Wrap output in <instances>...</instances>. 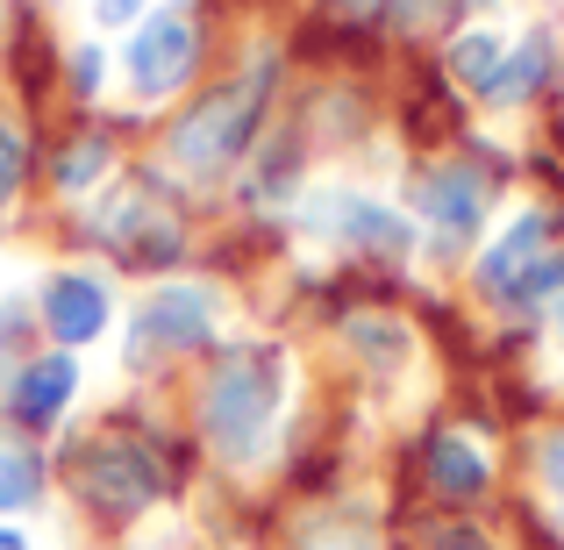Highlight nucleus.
<instances>
[{"label": "nucleus", "mask_w": 564, "mask_h": 550, "mask_svg": "<svg viewBox=\"0 0 564 550\" xmlns=\"http://www.w3.org/2000/svg\"><path fill=\"white\" fill-rule=\"evenodd\" d=\"M500 65H508V51H500V36H486V29H471V36L451 43V72L471 86V94H494Z\"/></svg>", "instance_id": "f3484780"}, {"label": "nucleus", "mask_w": 564, "mask_h": 550, "mask_svg": "<svg viewBox=\"0 0 564 550\" xmlns=\"http://www.w3.org/2000/svg\"><path fill=\"white\" fill-rule=\"evenodd\" d=\"M551 336H557V344H564V293H557V301H551Z\"/></svg>", "instance_id": "393cba45"}, {"label": "nucleus", "mask_w": 564, "mask_h": 550, "mask_svg": "<svg viewBox=\"0 0 564 550\" xmlns=\"http://www.w3.org/2000/svg\"><path fill=\"white\" fill-rule=\"evenodd\" d=\"M307 550H372V529H315Z\"/></svg>", "instance_id": "4be33fe9"}, {"label": "nucleus", "mask_w": 564, "mask_h": 550, "mask_svg": "<svg viewBox=\"0 0 564 550\" xmlns=\"http://www.w3.org/2000/svg\"><path fill=\"white\" fill-rule=\"evenodd\" d=\"M551 215L543 207H522V215L500 229V244H486L479 258V293L494 308H536V287H543V265L557 258L551 250Z\"/></svg>", "instance_id": "9d476101"}, {"label": "nucleus", "mask_w": 564, "mask_h": 550, "mask_svg": "<svg viewBox=\"0 0 564 550\" xmlns=\"http://www.w3.org/2000/svg\"><path fill=\"white\" fill-rule=\"evenodd\" d=\"M221 330V301L215 287H193V279H165L151 287L137 308H129V330H122V365L129 371H151L165 358H193L207 351Z\"/></svg>", "instance_id": "39448f33"}, {"label": "nucleus", "mask_w": 564, "mask_h": 550, "mask_svg": "<svg viewBox=\"0 0 564 550\" xmlns=\"http://www.w3.org/2000/svg\"><path fill=\"white\" fill-rule=\"evenodd\" d=\"M29 172H36V137H29L22 115H0V215H14Z\"/></svg>", "instance_id": "dca6fc26"}, {"label": "nucleus", "mask_w": 564, "mask_h": 550, "mask_svg": "<svg viewBox=\"0 0 564 550\" xmlns=\"http://www.w3.org/2000/svg\"><path fill=\"white\" fill-rule=\"evenodd\" d=\"M65 86L79 100H100V86H108V51H100V43H79V51L65 57Z\"/></svg>", "instance_id": "aec40b11"}, {"label": "nucleus", "mask_w": 564, "mask_h": 550, "mask_svg": "<svg viewBox=\"0 0 564 550\" xmlns=\"http://www.w3.org/2000/svg\"><path fill=\"white\" fill-rule=\"evenodd\" d=\"M79 351H29L22 365L0 379V422L8 429H22V436H36V443H51L57 429L72 422V400H79Z\"/></svg>", "instance_id": "0eeeda50"}, {"label": "nucleus", "mask_w": 564, "mask_h": 550, "mask_svg": "<svg viewBox=\"0 0 564 550\" xmlns=\"http://www.w3.org/2000/svg\"><path fill=\"white\" fill-rule=\"evenodd\" d=\"M264 100H272V65H250V72H236V79H221L215 94H200L180 122L165 129V165L180 172V180H193V186L236 172L243 151L258 143Z\"/></svg>", "instance_id": "7ed1b4c3"}, {"label": "nucleus", "mask_w": 564, "mask_h": 550, "mask_svg": "<svg viewBox=\"0 0 564 550\" xmlns=\"http://www.w3.org/2000/svg\"><path fill=\"white\" fill-rule=\"evenodd\" d=\"M414 201H422V222H429V250L451 258V250H465L471 236H479L494 186H486L471 165H436L422 186H414Z\"/></svg>", "instance_id": "9b49d317"}, {"label": "nucleus", "mask_w": 564, "mask_h": 550, "mask_svg": "<svg viewBox=\"0 0 564 550\" xmlns=\"http://www.w3.org/2000/svg\"><path fill=\"white\" fill-rule=\"evenodd\" d=\"M57 494V465L36 436L0 422V522H22V515H43Z\"/></svg>", "instance_id": "f8f14e48"}, {"label": "nucleus", "mask_w": 564, "mask_h": 550, "mask_svg": "<svg viewBox=\"0 0 564 550\" xmlns=\"http://www.w3.org/2000/svg\"><path fill=\"white\" fill-rule=\"evenodd\" d=\"M543 486H551V500L564 508V429H557L551 443H543Z\"/></svg>", "instance_id": "5701e85b"}, {"label": "nucleus", "mask_w": 564, "mask_h": 550, "mask_svg": "<svg viewBox=\"0 0 564 550\" xmlns=\"http://www.w3.org/2000/svg\"><path fill=\"white\" fill-rule=\"evenodd\" d=\"M200 72V22L186 8H151L122 43V86L137 100H172Z\"/></svg>", "instance_id": "423d86ee"}, {"label": "nucleus", "mask_w": 564, "mask_h": 550, "mask_svg": "<svg viewBox=\"0 0 564 550\" xmlns=\"http://www.w3.org/2000/svg\"><path fill=\"white\" fill-rule=\"evenodd\" d=\"M51 186L65 201H94V193L115 186V137L108 129H72L51 151Z\"/></svg>", "instance_id": "ddd939ff"}, {"label": "nucleus", "mask_w": 564, "mask_h": 550, "mask_svg": "<svg viewBox=\"0 0 564 550\" xmlns=\"http://www.w3.org/2000/svg\"><path fill=\"white\" fill-rule=\"evenodd\" d=\"M143 14H151V0H94L100 29H129V22H143Z\"/></svg>", "instance_id": "412c9836"}, {"label": "nucleus", "mask_w": 564, "mask_h": 550, "mask_svg": "<svg viewBox=\"0 0 564 550\" xmlns=\"http://www.w3.org/2000/svg\"><path fill=\"white\" fill-rule=\"evenodd\" d=\"M36 336H43L36 330V301H22V293H14V301H0V379H8L29 351H43Z\"/></svg>", "instance_id": "a211bd4d"}, {"label": "nucleus", "mask_w": 564, "mask_h": 550, "mask_svg": "<svg viewBox=\"0 0 564 550\" xmlns=\"http://www.w3.org/2000/svg\"><path fill=\"white\" fill-rule=\"evenodd\" d=\"M286 408V351L279 344H229L200 379V436L221 465H258L272 422Z\"/></svg>", "instance_id": "f257e3e1"}, {"label": "nucleus", "mask_w": 564, "mask_h": 550, "mask_svg": "<svg viewBox=\"0 0 564 550\" xmlns=\"http://www.w3.org/2000/svg\"><path fill=\"white\" fill-rule=\"evenodd\" d=\"M86 236L129 272H165L186 250V229L172 215V201L158 193V180H115L94 201V215H86Z\"/></svg>", "instance_id": "20e7f679"}, {"label": "nucleus", "mask_w": 564, "mask_h": 550, "mask_svg": "<svg viewBox=\"0 0 564 550\" xmlns=\"http://www.w3.org/2000/svg\"><path fill=\"white\" fill-rule=\"evenodd\" d=\"M301 229L315 236V244L372 250V258H408V250H414L408 215H393L386 201H372V193H358V186H322V193H307Z\"/></svg>", "instance_id": "6e6552de"}, {"label": "nucleus", "mask_w": 564, "mask_h": 550, "mask_svg": "<svg viewBox=\"0 0 564 550\" xmlns=\"http://www.w3.org/2000/svg\"><path fill=\"white\" fill-rule=\"evenodd\" d=\"M57 486L79 500L94 522H143V515L165 500V457L158 443L129 436V429H100V436H79L65 457H57Z\"/></svg>", "instance_id": "f03ea898"}, {"label": "nucleus", "mask_w": 564, "mask_h": 550, "mask_svg": "<svg viewBox=\"0 0 564 550\" xmlns=\"http://www.w3.org/2000/svg\"><path fill=\"white\" fill-rule=\"evenodd\" d=\"M350 344H358L365 351V358H372V365H400V358H408V330H400V322H379V315H358V322H350Z\"/></svg>", "instance_id": "6ab92c4d"}, {"label": "nucleus", "mask_w": 564, "mask_h": 550, "mask_svg": "<svg viewBox=\"0 0 564 550\" xmlns=\"http://www.w3.org/2000/svg\"><path fill=\"white\" fill-rule=\"evenodd\" d=\"M429 479H436V494H443V500H471V494H486L494 465H486V451H479L471 436L443 429V436L429 443Z\"/></svg>", "instance_id": "4468645a"}, {"label": "nucleus", "mask_w": 564, "mask_h": 550, "mask_svg": "<svg viewBox=\"0 0 564 550\" xmlns=\"http://www.w3.org/2000/svg\"><path fill=\"white\" fill-rule=\"evenodd\" d=\"M122 550H158V543H122Z\"/></svg>", "instance_id": "a878e982"}, {"label": "nucleus", "mask_w": 564, "mask_h": 550, "mask_svg": "<svg viewBox=\"0 0 564 550\" xmlns=\"http://www.w3.org/2000/svg\"><path fill=\"white\" fill-rule=\"evenodd\" d=\"M0 550H36V537L22 522H0Z\"/></svg>", "instance_id": "b1692460"}, {"label": "nucleus", "mask_w": 564, "mask_h": 550, "mask_svg": "<svg viewBox=\"0 0 564 550\" xmlns=\"http://www.w3.org/2000/svg\"><path fill=\"white\" fill-rule=\"evenodd\" d=\"M29 301H36V330L51 351H86L115 330V287L86 265H57Z\"/></svg>", "instance_id": "1a4fd4ad"}, {"label": "nucleus", "mask_w": 564, "mask_h": 550, "mask_svg": "<svg viewBox=\"0 0 564 550\" xmlns=\"http://www.w3.org/2000/svg\"><path fill=\"white\" fill-rule=\"evenodd\" d=\"M551 79V36H529L522 51H508V65H500V79H494V94L486 100H500V108H522V100H536V86Z\"/></svg>", "instance_id": "2eb2a0df"}]
</instances>
